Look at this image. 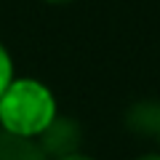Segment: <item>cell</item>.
<instances>
[{"label": "cell", "mask_w": 160, "mask_h": 160, "mask_svg": "<svg viewBox=\"0 0 160 160\" xmlns=\"http://www.w3.org/2000/svg\"><path fill=\"white\" fill-rule=\"evenodd\" d=\"M56 118V104L48 88L35 80H13L0 96V123L19 136H35Z\"/></svg>", "instance_id": "cell-1"}, {"label": "cell", "mask_w": 160, "mask_h": 160, "mask_svg": "<svg viewBox=\"0 0 160 160\" xmlns=\"http://www.w3.org/2000/svg\"><path fill=\"white\" fill-rule=\"evenodd\" d=\"M38 136H40L38 147L43 149L46 158H53V160L69 158L80 147V126L72 118H62V115H56Z\"/></svg>", "instance_id": "cell-2"}, {"label": "cell", "mask_w": 160, "mask_h": 160, "mask_svg": "<svg viewBox=\"0 0 160 160\" xmlns=\"http://www.w3.org/2000/svg\"><path fill=\"white\" fill-rule=\"evenodd\" d=\"M0 160H48L38 142L0 128Z\"/></svg>", "instance_id": "cell-3"}, {"label": "cell", "mask_w": 160, "mask_h": 160, "mask_svg": "<svg viewBox=\"0 0 160 160\" xmlns=\"http://www.w3.org/2000/svg\"><path fill=\"white\" fill-rule=\"evenodd\" d=\"M126 120L136 133H158V128H160V104L142 102V104L128 109Z\"/></svg>", "instance_id": "cell-4"}, {"label": "cell", "mask_w": 160, "mask_h": 160, "mask_svg": "<svg viewBox=\"0 0 160 160\" xmlns=\"http://www.w3.org/2000/svg\"><path fill=\"white\" fill-rule=\"evenodd\" d=\"M11 83H13V64H11V59H8L6 48L0 46V96L8 91Z\"/></svg>", "instance_id": "cell-5"}, {"label": "cell", "mask_w": 160, "mask_h": 160, "mask_svg": "<svg viewBox=\"0 0 160 160\" xmlns=\"http://www.w3.org/2000/svg\"><path fill=\"white\" fill-rule=\"evenodd\" d=\"M62 160H93V158H86V155L75 152V155H69V158H62Z\"/></svg>", "instance_id": "cell-6"}, {"label": "cell", "mask_w": 160, "mask_h": 160, "mask_svg": "<svg viewBox=\"0 0 160 160\" xmlns=\"http://www.w3.org/2000/svg\"><path fill=\"white\" fill-rule=\"evenodd\" d=\"M139 160H160V155H144V158H139Z\"/></svg>", "instance_id": "cell-7"}, {"label": "cell", "mask_w": 160, "mask_h": 160, "mask_svg": "<svg viewBox=\"0 0 160 160\" xmlns=\"http://www.w3.org/2000/svg\"><path fill=\"white\" fill-rule=\"evenodd\" d=\"M48 3H67V0H48Z\"/></svg>", "instance_id": "cell-8"}, {"label": "cell", "mask_w": 160, "mask_h": 160, "mask_svg": "<svg viewBox=\"0 0 160 160\" xmlns=\"http://www.w3.org/2000/svg\"><path fill=\"white\" fill-rule=\"evenodd\" d=\"M155 136H158V142H160V128H158V133H155Z\"/></svg>", "instance_id": "cell-9"}]
</instances>
